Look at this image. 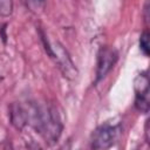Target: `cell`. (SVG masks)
I'll list each match as a JSON object with an SVG mask.
<instances>
[{"label":"cell","mask_w":150,"mask_h":150,"mask_svg":"<svg viewBox=\"0 0 150 150\" xmlns=\"http://www.w3.org/2000/svg\"><path fill=\"white\" fill-rule=\"evenodd\" d=\"M121 134L120 125L104 124L98 127L91 135V148L96 150L110 148Z\"/></svg>","instance_id":"3957f363"},{"label":"cell","mask_w":150,"mask_h":150,"mask_svg":"<svg viewBox=\"0 0 150 150\" xmlns=\"http://www.w3.org/2000/svg\"><path fill=\"white\" fill-rule=\"evenodd\" d=\"M139 48L145 56L149 55V33H148V30H144L139 38Z\"/></svg>","instance_id":"9c48e42d"},{"label":"cell","mask_w":150,"mask_h":150,"mask_svg":"<svg viewBox=\"0 0 150 150\" xmlns=\"http://www.w3.org/2000/svg\"><path fill=\"white\" fill-rule=\"evenodd\" d=\"M135 88V107L141 112H148L149 110V79L146 73H141L134 81Z\"/></svg>","instance_id":"5b68a950"},{"label":"cell","mask_w":150,"mask_h":150,"mask_svg":"<svg viewBox=\"0 0 150 150\" xmlns=\"http://www.w3.org/2000/svg\"><path fill=\"white\" fill-rule=\"evenodd\" d=\"M117 59H118V54L111 47L104 46V47H102L98 50L97 63H96V79H95V83L100 82L101 80H103L107 76V74L116 64Z\"/></svg>","instance_id":"277c9868"},{"label":"cell","mask_w":150,"mask_h":150,"mask_svg":"<svg viewBox=\"0 0 150 150\" xmlns=\"http://www.w3.org/2000/svg\"><path fill=\"white\" fill-rule=\"evenodd\" d=\"M27 109L28 124L39 132L46 143L54 144L59 141L63 125L54 105H39L29 103Z\"/></svg>","instance_id":"6da1fadb"},{"label":"cell","mask_w":150,"mask_h":150,"mask_svg":"<svg viewBox=\"0 0 150 150\" xmlns=\"http://www.w3.org/2000/svg\"><path fill=\"white\" fill-rule=\"evenodd\" d=\"M21 4L32 13L40 14L46 7V0H20Z\"/></svg>","instance_id":"52a82bcc"},{"label":"cell","mask_w":150,"mask_h":150,"mask_svg":"<svg viewBox=\"0 0 150 150\" xmlns=\"http://www.w3.org/2000/svg\"><path fill=\"white\" fill-rule=\"evenodd\" d=\"M14 8L13 0H0V16L7 18L12 15Z\"/></svg>","instance_id":"ba28073f"},{"label":"cell","mask_w":150,"mask_h":150,"mask_svg":"<svg viewBox=\"0 0 150 150\" xmlns=\"http://www.w3.org/2000/svg\"><path fill=\"white\" fill-rule=\"evenodd\" d=\"M39 33H40V39L43 45V49L47 53V55L54 61V63L56 64V67L59 68V70L62 73V75L66 79L74 80L77 76L79 71L73 60L70 59L67 49L57 41L50 42L41 29H39Z\"/></svg>","instance_id":"7a4b0ae2"},{"label":"cell","mask_w":150,"mask_h":150,"mask_svg":"<svg viewBox=\"0 0 150 150\" xmlns=\"http://www.w3.org/2000/svg\"><path fill=\"white\" fill-rule=\"evenodd\" d=\"M0 81H1V77H0Z\"/></svg>","instance_id":"30bf717a"},{"label":"cell","mask_w":150,"mask_h":150,"mask_svg":"<svg viewBox=\"0 0 150 150\" xmlns=\"http://www.w3.org/2000/svg\"><path fill=\"white\" fill-rule=\"evenodd\" d=\"M9 121L16 130H22L28 124L27 109L20 102H13L9 105Z\"/></svg>","instance_id":"8992f818"}]
</instances>
